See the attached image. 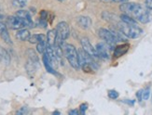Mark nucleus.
<instances>
[{
    "label": "nucleus",
    "instance_id": "f257e3e1",
    "mask_svg": "<svg viewBox=\"0 0 152 115\" xmlns=\"http://www.w3.org/2000/svg\"><path fill=\"white\" fill-rule=\"evenodd\" d=\"M120 9L124 14L134 18L135 21L140 22L141 23H148L150 21L149 12L137 3L124 2L121 5Z\"/></svg>",
    "mask_w": 152,
    "mask_h": 115
},
{
    "label": "nucleus",
    "instance_id": "f03ea898",
    "mask_svg": "<svg viewBox=\"0 0 152 115\" xmlns=\"http://www.w3.org/2000/svg\"><path fill=\"white\" fill-rule=\"evenodd\" d=\"M117 27H118V29L128 38L135 39V38L140 37L143 33V30L139 26H137V24H129L126 22H118Z\"/></svg>",
    "mask_w": 152,
    "mask_h": 115
},
{
    "label": "nucleus",
    "instance_id": "7ed1b4c3",
    "mask_svg": "<svg viewBox=\"0 0 152 115\" xmlns=\"http://www.w3.org/2000/svg\"><path fill=\"white\" fill-rule=\"evenodd\" d=\"M63 50L64 55L67 59L70 65L76 70H79L80 68V64H79L78 59V52L77 51L76 47L71 44H64L63 45Z\"/></svg>",
    "mask_w": 152,
    "mask_h": 115
},
{
    "label": "nucleus",
    "instance_id": "20e7f679",
    "mask_svg": "<svg viewBox=\"0 0 152 115\" xmlns=\"http://www.w3.org/2000/svg\"><path fill=\"white\" fill-rule=\"evenodd\" d=\"M78 59H79V64H80V68L85 72H91L94 69L97 68V65L96 62L94 61V59L84 50L78 51Z\"/></svg>",
    "mask_w": 152,
    "mask_h": 115
},
{
    "label": "nucleus",
    "instance_id": "39448f33",
    "mask_svg": "<svg viewBox=\"0 0 152 115\" xmlns=\"http://www.w3.org/2000/svg\"><path fill=\"white\" fill-rule=\"evenodd\" d=\"M56 32H57V39H56V44L61 45L63 42H64L65 39L69 37L70 29L68 24L65 22H61L57 24L56 27Z\"/></svg>",
    "mask_w": 152,
    "mask_h": 115
},
{
    "label": "nucleus",
    "instance_id": "423d86ee",
    "mask_svg": "<svg viewBox=\"0 0 152 115\" xmlns=\"http://www.w3.org/2000/svg\"><path fill=\"white\" fill-rule=\"evenodd\" d=\"M98 35H99V36H100L101 39H103L105 43L110 46V47L112 49L114 48L116 44L118 43V40H117L116 36L114 35V33L112 31H110V30H107V29L102 28V29H100L98 31Z\"/></svg>",
    "mask_w": 152,
    "mask_h": 115
},
{
    "label": "nucleus",
    "instance_id": "0eeeda50",
    "mask_svg": "<svg viewBox=\"0 0 152 115\" xmlns=\"http://www.w3.org/2000/svg\"><path fill=\"white\" fill-rule=\"evenodd\" d=\"M112 48L110 47V46L108 44H107L105 42H101L98 43L96 46V51L98 54V57L104 59V60H107L110 58V50Z\"/></svg>",
    "mask_w": 152,
    "mask_h": 115
},
{
    "label": "nucleus",
    "instance_id": "6e6552de",
    "mask_svg": "<svg viewBox=\"0 0 152 115\" xmlns=\"http://www.w3.org/2000/svg\"><path fill=\"white\" fill-rule=\"evenodd\" d=\"M7 26H9L12 30H20L25 27V24L23 20L18 16H10L7 19Z\"/></svg>",
    "mask_w": 152,
    "mask_h": 115
},
{
    "label": "nucleus",
    "instance_id": "1a4fd4ad",
    "mask_svg": "<svg viewBox=\"0 0 152 115\" xmlns=\"http://www.w3.org/2000/svg\"><path fill=\"white\" fill-rule=\"evenodd\" d=\"M80 43H81V46H82L83 50H84L85 52H87L92 59H99L98 54H97V51H96V47L94 48V47L92 46V45L90 43V41H89V39H88V38H86V37L81 38Z\"/></svg>",
    "mask_w": 152,
    "mask_h": 115
},
{
    "label": "nucleus",
    "instance_id": "9d476101",
    "mask_svg": "<svg viewBox=\"0 0 152 115\" xmlns=\"http://www.w3.org/2000/svg\"><path fill=\"white\" fill-rule=\"evenodd\" d=\"M16 16L21 18L24 24H25V27H29V28H32V27H34V22H33L32 19H31V15L28 11L26 10H19L17 11L16 13Z\"/></svg>",
    "mask_w": 152,
    "mask_h": 115
},
{
    "label": "nucleus",
    "instance_id": "9b49d317",
    "mask_svg": "<svg viewBox=\"0 0 152 115\" xmlns=\"http://www.w3.org/2000/svg\"><path fill=\"white\" fill-rule=\"evenodd\" d=\"M128 49H129V45L128 44H123V45L117 46L115 47V50H114V56L116 58L121 57L128 51Z\"/></svg>",
    "mask_w": 152,
    "mask_h": 115
},
{
    "label": "nucleus",
    "instance_id": "f8f14e48",
    "mask_svg": "<svg viewBox=\"0 0 152 115\" xmlns=\"http://www.w3.org/2000/svg\"><path fill=\"white\" fill-rule=\"evenodd\" d=\"M77 23L78 25L81 27L82 29H89L90 26L91 25V21L89 17H85V16H80L77 18Z\"/></svg>",
    "mask_w": 152,
    "mask_h": 115
},
{
    "label": "nucleus",
    "instance_id": "ddd939ff",
    "mask_svg": "<svg viewBox=\"0 0 152 115\" xmlns=\"http://www.w3.org/2000/svg\"><path fill=\"white\" fill-rule=\"evenodd\" d=\"M31 35L27 29H20L16 33V38L21 41H28Z\"/></svg>",
    "mask_w": 152,
    "mask_h": 115
},
{
    "label": "nucleus",
    "instance_id": "4468645a",
    "mask_svg": "<svg viewBox=\"0 0 152 115\" xmlns=\"http://www.w3.org/2000/svg\"><path fill=\"white\" fill-rule=\"evenodd\" d=\"M57 39V32L56 30H50L47 35V45L54 46Z\"/></svg>",
    "mask_w": 152,
    "mask_h": 115
},
{
    "label": "nucleus",
    "instance_id": "2eb2a0df",
    "mask_svg": "<svg viewBox=\"0 0 152 115\" xmlns=\"http://www.w3.org/2000/svg\"><path fill=\"white\" fill-rule=\"evenodd\" d=\"M28 41L31 44H38L42 42H47V37L44 35H34L30 36Z\"/></svg>",
    "mask_w": 152,
    "mask_h": 115
},
{
    "label": "nucleus",
    "instance_id": "dca6fc26",
    "mask_svg": "<svg viewBox=\"0 0 152 115\" xmlns=\"http://www.w3.org/2000/svg\"><path fill=\"white\" fill-rule=\"evenodd\" d=\"M43 62H44V65H45V68L46 70H47L49 72L52 73V74H55L56 72L54 71V68L52 67L50 61V59L48 58V56L46 55V53H44V56H43Z\"/></svg>",
    "mask_w": 152,
    "mask_h": 115
},
{
    "label": "nucleus",
    "instance_id": "f3484780",
    "mask_svg": "<svg viewBox=\"0 0 152 115\" xmlns=\"http://www.w3.org/2000/svg\"><path fill=\"white\" fill-rule=\"evenodd\" d=\"M0 59H1L4 62H6V64H8L10 62L9 54L7 53V51L4 48H2V47H0Z\"/></svg>",
    "mask_w": 152,
    "mask_h": 115
},
{
    "label": "nucleus",
    "instance_id": "a211bd4d",
    "mask_svg": "<svg viewBox=\"0 0 152 115\" xmlns=\"http://www.w3.org/2000/svg\"><path fill=\"white\" fill-rule=\"evenodd\" d=\"M121 22H126V23H129V24H136V21L134 19V18H132L126 14H123L121 15Z\"/></svg>",
    "mask_w": 152,
    "mask_h": 115
},
{
    "label": "nucleus",
    "instance_id": "6ab92c4d",
    "mask_svg": "<svg viewBox=\"0 0 152 115\" xmlns=\"http://www.w3.org/2000/svg\"><path fill=\"white\" fill-rule=\"evenodd\" d=\"M26 0H12V5L13 7L18 9H23L26 6Z\"/></svg>",
    "mask_w": 152,
    "mask_h": 115
},
{
    "label": "nucleus",
    "instance_id": "aec40b11",
    "mask_svg": "<svg viewBox=\"0 0 152 115\" xmlns=\"http://www.w3.org/2000/svg\"><path fill=\"white\" fill-rule=\"evenodd\" d=\"M0 37H1L2 39H3V41H5L7 44H9V45H11L12 44V42H11V39H10V35H9V32H8V30H6V31H4L1 35H0Z\"/></svg>",
    "mask_w": 152,
    "mask_h": 115
},
{
    "label": "nucleus",
    "instance_id": "412c9836",
    "mask_svg": "<svg viewBox=\"0 0 152 115\" xmlns=\"http://www.w3.org/2000/svg\"><path fill=\"white\" fill-rule=\"evenodd\" d=\"M46 47H47V42H42V43L37 44V50L40 54H44L45 53Z\"/></svg>",
    "mask_w": 152,
    "mask_h": 115
},
{
    "label": "nucleus",
    "instance_id": "4be33fe9",
    "mask_svg": "<svg viewBox=\"0 0 152 115\" xmlns=\"http://www.w3.org/2000/svg\"><path fill=\"white\" fill-rule=\"evenodd\" d=\"M108 97L112 99H116L118 98V93L115 90H110L108 92Z\"/></svg>",
    "mask_w": 152,
    "mask_h": 115
},
{
    "label": "nucleus",
    "instance_id": "5701e85b",
    "mask_svg": "<svg viewBox=\"0 0 152 115\" xmlns=\"http://www.w3.org/2000/svg\"><path fill=\"white\" fill-rule=\"evenodd\" d=\"M88 109V105L86 103H83L80 105V107H79V111H80L81 114H85V111Z\"/></svg>",
    "mask_w": 152,
    "mask_h": 115
},
{
    "label": "nucleus",
    "instance_id": "b1692460",
    "mask_svg": "<svg viewBox=\"0 0 152 115\" xmlns=\"http://www.w3.org/2000/svg\"><path fill=\"white\" fill-rule=\"evenodd\" d=\"M145 5H146L148 9L152 10V0H146V1H145Z\"/></svg>",
    "mask_w": 152,
    "mask_h": 115
},
{
    "label": "nucleus",
    "instance_id": "393cba45",
    "mask_svg": "<svg viewBox=\"0 0 152 115\" xmlns=\"http://www.w3.org/2000/svg\"><path fill=\"white\" fill-rule=\"evenodd\" d=\"M149 98V89L143 91V99H148Z\"/></svg>",
    "mask_w": 152,
    "mask_h": 115
},
{
    "label": "nucleus",
    "instance_id": "a878e982",
    "mask_svg": "<svg viewBox=\"0 0 152 115\" xmlns=\"http://www.w3.org/2000/svg\"><path fill=\"white\" fill-rule=\"evenodd\" d=\"M40 16H41L40 19L46 20V19H47V17H48V12L46 11V10H42V11L40 12Z\"/></svg>",
    "mask_w": 152,
    "mask_h": 115
},
{
    "label": "nucleus",
    "instance_id": "bb28decb",
    "mask_svg": "<svg viewBox=\"0 0 152 115\" xmlns=\"http://www.w3.org/2000/svg\"><path fill=\"white\" fill-rule=\"evenodd\" d=\"M7 30V26L4 24V23H2L1 22H0V35L4 32V31H6Z\"/></svg>",
    "mask_w": 152,
    "mask_h": 115
},
{
    "label": "nucleus",
    "instance_id": "cd10ccee",
    "mask_svg": "<svg viewBox=\"0 0 152 115\" xmlns=\"http://www.w3.org/2000/svg\"><path fill=\"white\" fill-rule=\"evenodd\" d=\"M143 91L144 90H139V91L137 92V94H136V96H137V98H138V99H139V100L143 99Z\"/></svg>",
    "mask_w": 152,
    "mask_h": 115
},
{
    "label": "nucleus",
    "instance_id": "c85d7f7f",
    "mask_svg": "<svg viewBox=\"0 0 152 115\" xmlns=\"http://www.w3.org/2000/svg\"><path fill=\"white\" fill-rule=\"evenodd\" d=\"M112 1L116 3H124V2H127L128 0H112Z\"/></svg>",
    "mask_w": 152,
    "mask_h": 115
},
{
    "label": "nucleus",
    "instance_id": "c756f323",
    "mask_svg": "<svg viewBox=\"0 0 152 115\" xmlns=\"http://www.w3.org/2000/svg\"><path fill=\"white\" fill-rule=\"evenodd\" d=\"M69 114H78V111L77 110H73L69 111Z\"/></svg>",
    "mask_w": 152,
    "mask_h": 115
},
{
    "label": "nucleus",
    "instance_id": "7c9ffc66",
    "mask_svg": "<svg viewBox=\"0 0 152 115\" xmlns=\"http://www.w3.org/2000/svg\"><path fill=\"white\" fill-rule=\"evenodd\" d=\"M100 1H102V2H104V3H109V2L112 1V0H100Z\"/></svg>",
    "mask_w": 152,
    "mask_h": 115
},
{
    "label": "nucleus",
    "instance_id": "2f4dec72",
    "mask_svg": "<svg viewBox=\"0 0 152 115\" xmlns=\"http://www.w3.org/2000/svg\"><path fill=\"white\" fill-rule=\"evenodd\" d=\"M1 18H2V16H1V14H0V20H1Z\"/></svg>",
    "mask_w": 152,
    "mask_h": 115
},
{
    "label": "nucleus",
    "instance_id": "473e14b6",
    "mask_svg": "<svg viewBox=\"0 0 152 115\" xmlns=\"http://www.w3.org/2000/svg\"><path fill=\"white\" fill-rule=\"evenodd\" d=\"M59 1H64V0H59Z\"/></svg>",
    "mask_w": 152,
    "mask_h": 115
}]
</instances>
